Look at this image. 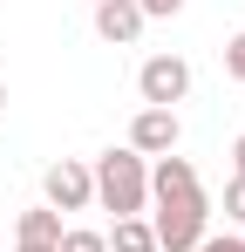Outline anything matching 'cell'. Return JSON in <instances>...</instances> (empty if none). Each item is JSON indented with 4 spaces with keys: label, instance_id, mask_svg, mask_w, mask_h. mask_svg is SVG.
<instances>
[{
    "label": "cell",
    "instance_id": "obj_1",
    "mask_svg": "<svg viewBox=\"0 0 245 252\" xmlns=\"http://www.w3.org/2000/svg\"><path fill=\"white\" fill-rule=\"evenodd\" d=\"M89 177H95V205L102 211L143 218V205H150V157H136V150L122 143V150H102V157L89 164Z\"/></svg>",
    "mask_w": 245,
    "mask_h": 252
},
{
    "label": "cell",
    "instance_id": "obj_2",
    "mask_svg": "<svg viewBox=\"0 0 245 252\" xmlns=\"http://www.w3.org/2000/svg\"><path fill=\"white\" fill-rule=\"evenodd\" d=\"M157 198V218H150V232H157V252H191L211 232V198H204V184H177V191H150Z\"/></svg>",
    "mask_w": 245,
    "mask_h": 252
},
{
    "label": "cell",
    "instance_id": "obj_3",
    "mask_svg": "<svg viewBox=\"0 0 245 252\" xmlns=\"http://www.w3.org/2000/svg\"><path fill=\"white\" fill-rule=\"evenodd\" d=\"M136 95H143V109H177L191 95V62L184 55H150L136 68Z\"/></svg>",
    "mask_w": 245,
    "mask_h": 252
},
{
    "label": "cell",
    "instance_id": "obj_4",
    "mask_svg": "<svg viewBox=\"0 0 245 252\" xmlns=\"http://www.w3.org/2000/svg\"><path fill=\"white\" fill-rule=\"evenodd\" d=\"M41 205H48V211H89V205H95V177H89V164H75V157L48 164V170H41Z\"/></svg>",
    "mask_w": 245,
    "mask_h": 252
},
{
    "label": "cell",
    "instance_id": "obj_5",
    "mask_svg": "<svg viewBox=\"0 0 245 252\" xmlns=\"http://www.w3.org/2000/svg\"><path fill=\"white\" fill-rule=\"evenodd\" d=\"M177 136H184L177 109H136V116H129V150H136V157H170Z\"/></svg>",
    "mask_w": 245,
    "mask_h": 252
},
{
    "label": "cell",
    "instance_id": "obj_6",
    "mask_svg": "<svg viewBox=\"0 0 245 252\" xmlns=\"http://www.w3.org/2000/svg\"><path fill=\"white\" fill-rule=\"evenodd\" d=\"M95 34L109 48H129L143 34V7H136V0H95Z\"/></svg>",
    "mask_w": 245,
    "mask_h": 252
},
{
    "label": "cell",
    "instance_id": "obj_7",
    "mask_svg": "<svg viewBox=\"0 0 245 252\" xmlns=\"http://www.w3.org/2000/svg\"><path fill=\"white\" fill-rule=\"evenodd\" d=\"M14 232H21V246H61V232H68V225H61V211L34 205V211H21V225H14Z\"/></svg>",
    "mask_w": 245,
    "mask_h": 252
},
{
    "label": "cell",
    "instance_id": "obj_8",
    "mask_svg": "<svg viewBox=\"0 0 245 252\" xmlns=\"http://www.w3.org/2000/svg\"><path fill=\"white\" fill-rule=\"evenodd\" d=\"M109 252H157V232H150V218H116V232H102Z\"/></svg>",
    "mask_w": 245,
    "mask_h": 252
},
{
    "label": "cell",
    "instance_id": "obj_9",
    "mask_svg": "<svg viewBox=\"0 0 245 252\" xmlns=\"http://www.w3.org/2000/svg\"><path fill=\"white\" fill-rule=\"evenodd\" d=\"M55 252H109V239H102V232H89V225H68Z\"/></svg>",
    "mask_w": 245,
    "mask_h": 252
},
{
    "label": "cell",
    "instance_id": "obj_10",
    "mask_svg": "<svg viewBox=\"0 0 245 252\" xmlns=\"http://www.w3.org/2000/svg\"><path fill=\"white\" fill-rule=\"evenodd\" d=\"M225 75H232V82H245V28L225 41Z\"/></svg>",
    "mask_w": 245,
    "mask_h": 252
},
{
    "label": "cell",
    "instance_id": "obj_11",
    "mask_svg": "<svg viewBox=\"0 0 245 252\" xmlns=\"http://www.w3.org/2000/svg\"><path fill=\"white\" fill-rule=\"evenodd\" d=\"M191 252H245V239H239V232H204Z\"/></svg>",
    "mask_w": 245,
    "mask_h": 252
},
{
    "label": "cell",
    "instance_id": "obj_12",
    "mask_svg": "<svg viewBox=\"0 0 245 252\" xmlns=\"http://www.w3.org/2000/svg\"><path fill=\"white\" fill-rule=\"evenodd\" d=\"M225 218H232V225H245V177H232V184H225Z\"/></svg>",
    "mask_w": 245,
    "mask_h": 252
},
{
    "label": "cell",
    "instance_id": "obj_13",
    "mask_svg": "<svg viewBox=\"0 0 245 252\" xmlns=\"http://www.w3.org/2000/svg\"><path fill=\"white\" fill-rule=\"evenodd\" d=\"M143 7V21H170V14H184V0H136Z\"/></svg>",
    "mask_w": 245,
    "mask_h": 252
},
{
    "label": "cell",
    "instance_id": "obj_14",
    "mask_svg": "<svg viewBox=\"0 0 245 252\" xmlns=\"http://www.w3.org/2000/svg\"><path fill=\"white\" fill-rule=\"evenodd\" d=\"M232 177H245V136L232 143Z\"/></svg>",
    "mask_w": 245,
    "mask_h": 252
},
{
    "label": "cell",
    "instance_id": "obj_15",
    "mask_svg": "<svg viewBox=\"0 0 245 252\" xmlns=\"http://www.w3.org/2000/svg\"><path fill=\"white\" fill-rule=\"evenodd\" d=\"M21 252H55V246H21Z\"/></svg>",
    "mask_w": 245,
    "mask_h": 252
},
{
    "label": "cell",
    "instance_id": "obj_16",
    "mask_svg": "<svg viewBox=\"0 0 245 252\" xmlns=\"http://www.w3.org/2000/svg\"><path fill=\"white\" fill-rule=\"evenodd\" d=\"M0 109H7V82H0Z\"/></svg>",
    "mask_w": 245,
    "mask_h": 252
}]
</instances>
